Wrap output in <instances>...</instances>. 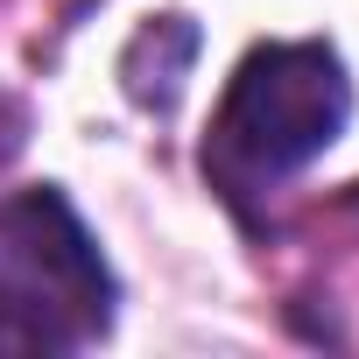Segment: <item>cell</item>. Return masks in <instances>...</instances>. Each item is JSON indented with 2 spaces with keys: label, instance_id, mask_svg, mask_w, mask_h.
Instances as JSON below:
<instances>
[{
  "label": "cell",
  "instance_id": "cell-1",
  "mask_svg": "<svg viewBox=\"0 0 359 359\" xmlns=\"http://www.w3.org/2000/svg\"><path fill=\"white\" fill-rule=\"evenodd\" d=\"M352 120V78L331 43H261L240 57L212 141H205V176L226 205H254L282 176L317 162Z\"/></svg>",
  "mask_w": 359,
  "mask_h": 359
},
{
  "label": "cell",
  "instance_id": "cell-2",
  "mask_svg": "<svg viewBox=\"0 0 359 359\" xmlns=\"http://www.w3.org/2000/svg\"><path fill=\"white\" fill-rule=\"evenodd\" d=\"M0 310L36 338L43 359L78 352L113 324V275L99 240L50 184L0 198Z\"/></svg>",
  "mask_w": 359,
  "mask_h": 359
},
{
  "label": "cell",
  "instance_id": "cell-3",
  "mask_svg": "<svg viewBox=\"0 0 359 359\" xmlns=\"http://www.w3.org/2000/svg\"><path fill=\"white\" fill-rule=\"evenodd\" d=\"M191 50H198V29H191V22H176V15H169V22H155V29H141L120 71L155 64V78H141V85H134V99H141V106H176V92H184V71H191Z\"/></svg>",
  "mask_w": 359,
  "mask_h": 359
}]
</instances>
